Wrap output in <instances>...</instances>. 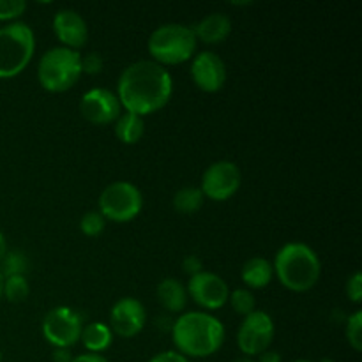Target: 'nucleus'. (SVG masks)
Wrapping results in <instances>:
<instances>
[{
  "mask_svg": "<svg viewBox=\"0 0 362 362\" xmlns=\"http://www.w3.org/2000/svg\"><path fill=\"white\" fill-rule=\"evenodd\" d=\"M172 94V74L154 60H138L129 64L117 83V98L124 112L140 117L165 108Z\"/></svg>",
  "mask_w": 362,
  "mask_h": 362,
  "instance_id": "nucleus-1",
  "label": "nucleus"
},
{
  "mask_svg": "<svg viewBox=\"0 0 362 362\" xmlns=\"http://www.w3.org/2000/svg\"><path fill=\"white\" fill-rule=\"evenodd\" d=\"M172 339L184 357H209L225 343V325L211 313L187 311L173 322Z\"/></svg>",
  "mask_w": 362,
  "mask_h": 362,
  "instance_id": "nucleus-2",
  "label": "nucleus"
},
{
  "mask_svg": "<svg viewBox=\"0 0 362 362\" xmlns=\"http://www.w3.org/2000/svg\"><path fill=\"white\" fill-rule=\"evenodd\" d=\"M272 269L285 288L300 293L317 285L322 274V262L313 247L293 240L279 247Z\"/></svg>",
  "mask_w": 362,
  "mask_h": 362,
  "instance_id": "nucleus-3",
  "label": "nucleus"
},
{
  "mask_svg": "<svg viewBox=\"0 0 362 362\" xmlns=\"http://www.w3.org/2000/svg\"><path fill=\"white\" fill-rule=\"evenodd\" d=\"M197 37L193 27L184 23H165L156 28L148 37V53L159 66H177L197 52Z\"/></svg>",
  "mask_w": 362,
  "mask_h": 362,
  "instance_id": "nucleus-4",
  "label": "nucleus"
},
{
  "mask_svg": "<svg viewBox=\"0 0 362 362\" xmlns=\"http://www.w3.org/2000/svg\"><path fill=\"white\" fill-rule=\"evenodd\" d=\"M35 49L32 28L23 21L0 27V78H14L30 64Z\"/></svg>",
  "mask_w": 362,
  "mask_h": 362,
  "instance_id": "nucleus-5",
  "label": "nucleus"
},
{
  "mask_svg": "<svg viewBox=\"0 0 362 362\" xmlns=\"http://www.w3.org/2000/svg\"><path fill=\"white\" fill-rule=\"evenodd\" d=\"M81 55L66 46L45 52L37 66V80L48 92H66L80 80Z\"/></svg>",
  "mask_w": 362,
  "mask_h": 362,
  "instance_id": "nucleus-6",
  "label": "nucleus"
},
{
  "mask_svg": "<svg viewBox=\"0 0 362 362\" xmlns=\"http://www.w3.org/2000/svg\"><path fill=\"white\" fill-rule=\"evenodd\" d=\"M144 209L141 191L127 180L108 184L99 194V212L115 223L133 221Z\"/></svg>",
  "mask_w": 362,
  "mask_h": 362,
  "instance_id": "nucleus-7",
  "label": "nucleus"
},
{
  "mask_svg": "<svg viewBox=\"0 0 362 362\" xmlns=\"http://www.w3.org/2000/svg\"><path fill=\"white\" fill-rule=\"evenodd\" d=\"M83 320L67 306H57L48 311L42 320V336L55 349H71L80 341Z\"/></svg>",
  "mask_w": 362,
  "mask_h": 362,
  "instance_id": "nucleus-8",
  "label": "nucleus"
},
{
  "mask_svg": "<svg viewBox=\"0 0 362 362\" xmlns=\"http://www.w3.org/2000/svg\"><path fill=\"white\" fill-rule=\"evenodd\" d=\"M274 320L267 311L255 310L244 317L237 332V345L246 357H258L262 352L269 350L274 339Z\"/></svg>",
  "mask_w": 362,
  "mask_h": 362,
  "instance_id": "nucleus-9",
  "label": "nucleus"
},
{
  "mask_svg": "<svg viewBox=\"0 0 362 362\" xmlns=\"http://www.w3.org/2000/svg\"><path fill=\"white\" fill-rule=\"evenodd\" d=\"M243 175L233 161H216L202 175L200 189L212 202H226L239 191Z\"/></svg>",
  "mask_w": 362,
  "mask_h": 362,
  "instance_id": "nucleus-10",
  "label": "nucleus"
},
{
  "mask_svg": "<svg viewBox=\"0 0 362 362\" xmlns=\"http://www.w3.org/2000/svg\"><path fill=\"white\" fill-rule=\"evenodd\" d=\"M186 290L187 297H191L204 310H221L228 303V285L221 276L214 274V272L202 271L200 274L191 276Z\"/></svg>",
  "mask_w": 362,
  "mask_h": 362,
  "instance_id": "nucleus-11",
  "label": "nucleus"
},
{
  "mask_svg": "<svg viewBox=\"0 0 362 362\" xmlns=\"http://www.w3.org/2000/svg\"><path fill=\"white\" fill-rule=\"evenodd\" d=\"M147 324L145 306L134 297H122L110 311V329L120 338H134Z\"/></svg>",
  "mask_w": 362,
  "mask_h": 362,
  "instance_id": "nucleus-12",
  "label": "nucleus"
},
{
  "mask_svg": "<svg viewBox=\"0 0 362 362\" xmlns=\"http://www.w3.org/2000/svg\"><path fill=\"white\" fill-rule=\"evenodd\" d=\"M80 112L88 122L105 126V124L115 122L119 119V115L122 113V106H120L115 92L95 87L83 94L80 101Z\"/></svg>",
  "mask_w": 362,
  "mask_h": 362,
  "instance_id": "nucleus-13",
  "label": "nucleus"
},
{
  "mask_svg": "<svg viewBox=\"0 0 362 362\" xmlns=\"http://www.w3.org/2000/svg\"><path fill=\"white\" fill-rule=\"evenodd\" d=\"M191 78L200 90L219 92L225 87L226 66L214 52H202L191 62Z\"/></svg>",
  "mask_w": 362,
  "mask_h": 362,
  "instance_id": "nucleus-14",
  "label": "nucleus"
},
{
  "mask_svg": "<svg viewBox=\"0 0 362 362\" xmlns=\"http://www.w3.org/2000/svg\"><path fill=\"white\" fill-rule=\"evenodd\" d=\"M53 32L62 46L80 49L88 41V25L85 18L74 9H60L53 16Z\"/></svg>",
  "mask_w": 362,
  "mask_h": 362,
  "instance_id": "nucleus-15",
  "label": "nucleus"
},
{
  "mask_svg": "<svg viewBox=\"0 0 362 362\" xmlns=\"http://www.w3.org/2000/svg\"><path fill=\"white\" fill-rule=\"evenodd\" d=\"M193 32L197 41L207 42V45H219L232 32V20L225 13H211L194 25Z\"/></svg>",
  "mask_w": 362,
  "mask_h": 362,
  "instance_id": "nucleus-16",
  "label": "nucleus"
},
{
  "mask_svg": "<svg viewBox=\"0 0 362 362\" xmlns=\"http://www.w3.org/2000/svg\"><path fill=\"white\" fill-rule=\"evenodd\" d=\"M156 293H158L159 304L170 313H180V311L186 310L187 290L179 279L165 278L158 285Z\"/></svg>",
  "mask_w": 362,
  "mask_h": 362,
  "instance_id": "nucleus-17",
  "label": "nucleus"
},
{
  "mask_svg": "<svg viewBox=\"0 0 362 362\" xmlns=\"http://www.w3.org/2000/svg\"><path fill=\"white\" fill-rule=\"evenodd\" d=\"M240 278H243L244 285L250 286V288H265L274 278V269L267 258L253 257L243 265Z\"/></svg>",
  "mask_w": 362,
  "mask_h": 362,
  "instance_id": "nucleus-18",
  "label": "nucleus"
},
{
  "mask_svg": "<svg viewBox=\"0 0 362 362\" xmlns=\"http://www.w3.org/2000/svg\"><path fill=\"white\" fill-rule=\"evenodd\" d=\"M80 341L90 354H101L112 346L113 332L105 322H90L81 329Z\"/></svg>",
  "mask_w": 362,
  "mask_h": 362,
  "instance_id": "nucleus-19",
  "label": "nucleus"
},
{
  "mask_svg": "<svg viewBox=\"0 0 362 362\" xmlns=\"http://www.w3.org/2000/svg\"><path fill=\"white\" fill-rule=\"evenodd\" d=\"M145 133V120L144 117L134 115L131 112L120 113L119 119L115 120V136L119 141L126 145H134L141 140Z\"/></svg>",
  "mask_w": 362,
  "mask_h": 362,
  "instance_id": "nucleus-20",
  "label": "nucleus"
},
{
  "mask_svg": "<svg viewBox=\"0 0 362 362\" xmlns=\"http://www.w3.org/2000/svg\"><path fill=\"white\" fill-rule=\"evenodd\" d=\"M204 202H205V197L204 193H202L200 187L186 186L173 194L172 204H173V209H175L179 214L191 216V214H197V212L204 207Z\"/></svg>",
  "mask_w": 362,
  "mask_h": 362,
  "instance_id": "nucleus-21",
  "label": "nucleus"
},
{
  "mask_svg": "<svg viewBox=\"0 0 362 362\" xmlns=\"http://www.w3.org/2000/svg\"><path fill=\"white\" fill-rule=\"evenodd\" d=\"M28 271V258L23 251L11 250L7 251L4 260L0 262V274L4 278H11V276H25Z\"/></svg>",
  "mask_w": 362,
  "mask_h": 362,
  "instance_id": "nucleus-22",
  "label": "nucleus"
},
{
  "mask_svg": "<svg viewBox=\"0 0 362 362\" xmlns=\"http://www.w3.org/2000/svg\"><path fill=\"white\" fill-rule=\"evenodd\" d=\"M30 293V286L25 276H11L4 278L2 297H6L9 303H23Z\"/></svg>",
  "mask_w": 362,
  "mask_h": 362,
  "instance_id": "nucleus-23",
  "label": "nucleus"
},
{
  "mask_svg": "<svg viewBox=\"0 0 362 362\" xmlns=\"http://www.w3.org/2000/svg\"><path fill=\"white\" fill-rule=\"evenodd\" d=\"M228 303L232 306V310L237 315H243V317H247L250 313H253L255 308H257L255 296L247 288H237L233 292H230Z\"/></svg>",
  "mask_w": 362,
  "mask_h": 362,
  "instance_id": "nucleus-24",
  "label": "nucleus"
},
{
  "mask_svg": "<svg viewBox=\"0 0 362 362\" xmlns=\"http://www.w3.org/2000/svg\"><path fill=\"white\" fill-rule=\"evenodd\" d=\"M105 226H106V219L99 211L85 212L80 219V230L87 237L101 235L103 230H105Z\"/></svg>",
  "mask_w": 362,
  "mask_h": 362,
  "instance_id": "nucleus-25",
  "label": "nucleus"
},
{
  "mask_svg": "<svg viewBox=\"0 0 362 362\" xmlns=\"http://www.w3.org/2000/svg\"><path fill=\"white\" fill-rule=\"evenodd\" d=\"M345 336L346 341L350 343L356 352L362 350V311H356L354 315H350L349 320H346L345 327Z\"/></svg>",
  "mask_w": 362,
  "mask_h": 362,
  "instance_id": "nucleus-26",
  "label": "nucleus"
},
{
  "mask_svg": "<svg viewBox=\"0 0 362 362\" xmlns=\"http://www.w3.org/2000/svg\"><path fill=\"white\" fill-rule=\"evenodd\" d=\"M27 9L25 0H0V21H11L20 18Z\"/></svg>",
  "mask_w": 362,
  "mask_h": 362,
  "instance_id": "nucleus-27",
  "label": "nucleus"
},
{
  "mask_svg": "<svg viewBox=\"0 0 362 362\" xmlns=\"http://www.w3.org/2000/svg\"><path fill=\"white\" fill-rule=\"evenodd\" d=\"M105 67V60H103L101 53L90 52L87 55L81 57V73L85 74H99Z\"/></svg>",
  "mask_w": 362,
  "mask_h": 362,
  "instance_id": "nucleus-28",
  "label": "nucleus"
},
{
  "mask_svg": "<svg viewBox=\"0 0 362 362\" xmlns=\"http://www.w3.org/2000/svg\"><path fill=\"white\" fill-rule=\"evenodd\" d=\"M346 296H349V299L352 300V303L359 304L362 300V274L359 271L354 272L352 276L349 278V281H346Z\"/></svg>",
  "mask_w": 362,
  "mask_h": 362,
  "instance_id": "nucleus-29",
  "label": "nucleus"
},
{
  "mask_svg": "<svg viewBox=\"0 0 362 362\" xmlns=\"http://www.w3.org/2000/svg\"><path fill=\"white\" fill-rule=\"evenodd\" d=\"M182 271L186 272L187 276H197L204 271V262L198 255H187L186 258L182 260Z\"/></svg>",
  "mask_w": 362,
  "mask_h": 362,
  "instance_id": "nucleus-30",
  "label": "nucleus"
},
{
  "mask_svg": "<svg viewBox=\"0 0 362 362\" xmlns=\"http://www.w3.org/2000/svg\"><path fill=\"white\" fill-rule=\"evenodd\" d=\"M148 362H189L187 357H184L182 354H179L177 350H166V352L156 354Z\"/></svg>",
  "mask_w": 362,
  "mask_h": 362,
  "instance_id": "nucleus-31",
  "label": "nucleus"
},
{
  "mask_svg": "<svg viewBox=\"0 0 362 362\" xmlns=\"http://www.w3.org/2000/svg\"><path fill=\"white\" fill-rule=\"evenodd\" d=\"M73 362H110L106 357H103L101 354H81V356L73 357Z\"/></svg>",
  "mask_w": 362,
  "mask_h": 362,
  "instance_id": "nucleus-32",
  "label": "nucleus"
},
{
  "mask_svg": "<svg viewBox=\"0 0 362 362\" xmlns=\"http://www.w3.org/2000/svg\"><path fill=\"white\" fill-rule=\"evenodd\" d=\"M53 362H73V356H71L69 349H55L52 354Z\"/></svg>",
  "mask_w": 362,
  "mask_h": 362,
  "instance_id": "nucleus-33",
  "label": "nucleus"
},
{
  "mask_svg": "<svg viewBox=\"0 0 362 362\" xmlns=\"http://www.w3.org/2000/svg\"><path fill=\"white\" fill-rule=\"evenodd\" d=\"M257 362H281V356L278 352H272V350H265L260 356L255 359Z\"/></svg>",
  "mask_w": 362,
  "mask_h": 362,
  "instance_id": "nucleus-34",
  "label": "nucleus"
},
{
  "mask_svg": "<svg viewBox=\"0 0 362 362\" xmlns=\"http://www.w3.org/2000/svg\"><path fill=\"white\" fill-rule=\"evenodd\" d=\"M6 253H7V240H6V237H4V233L0 232V262L4 260Z\"/></svg>",
  "mask_w": 362,
  "mask_h": 362,
  "instance_id": "nucleus-35",
  "label": "nucleus"
},
{
  "mask_svg": "<svg viewBox=\"0 0 362 362\" xmlns=\"http://www.w3.org/2000/svg\"><path fill=\"white\" fill-rule=\"evenodd\" d=\"M232 362H257L255 359H251V357H240V359H235Z\"/></svg>",
  "mask_w": 362,
  "mask_h": 362,
  "instance_id": "nucleus-36",
  "label": "nucleus"
},
{
  "mask_svg": "<svg viewBox=\"0 0 362 362\" xmlns=\"http://www.w3.org/2000/svg\"><path fill=\"white\" fill-rule=\"evenodd\" d=\"M2 288H4V276L0 274V299H2Z\"/></svg>",
  "mask_w": 362,
  "mask_h": 362,
  "instance_id": "nucleus-37",
  "label": "nucleus"
},
{
  "mask_svg": "<svg viewBox=\"0 0 362 362\" xmlns=\"http://www.w3.org/2000/svg\"><path fill=\"white\" fill-rule=\"evenodd\" d=\"M292 362H313V361H306V359H297V361H292Z\"/></svg>",
  "mask_w": 362,
  "mask_h": 362,
  "instance_id": "nucleus-38",
  "label": "nucleus"
},
{
  "mask_svg": "<svg viewBox=\"0 0 362 362\" xmlns=\"http://www.w3.org/2000/svg\"><path fill=\"white\" fill-rule=\"evenodd\" d=\"M320 362H334L332 359H324V361H320Z\"/></svg>",
  "mask_w": 362,
  "mask_h": 362,
  "instance_id": "nucleus-39",
  "label": "nucleus"
},
{
  "mask_svg": "<svg viewBox=\"0 0 362 362\" xmlns=\"http://www.w3.org/2000/svg\"><path fill=\"white\" fill-rule=\"evenodd\" d=\"M0 362H2V354H0Z\"/></svg>",
  "mask_w": 362,
  "mask_h": 362,
  "instance_id": "nucleus-40",
  "label": "nucleus"
}]
</instances>
